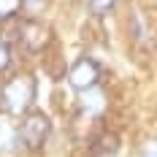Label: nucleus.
Listing matches in <instances>:
<instances>
[{
    "label": "nucleus",
    "instance_id": "nucleus-3",
    "mask_svg": "<svg viewBox=\"0 0 157 157\" xmlns=\"http://www.w3.org/2000/svg\"><path fill=\"white\" fill-rule=\"evenodd\" d=\"M16 41H19V46L25 52L38 54L52 44V27L46 22H41V19H25L16 27Z\"/></svg>",
    "mask_w": 157,
    "mask_h": 157
},
{
    "label": "nucleus",
    "instance_id": "nucleus-10",
    "mask_svg": "<svg viewBox=\"0 0 157 157\" xmlns=\"http://www.w3.org/2000/svg\"><path fill=\"white\" fill-rule=\"evenodd\" d=\"M44 0H25V6H30V8H35V6H41Z\"/></svg>",
    "mask_w": 157,
    "mask_h": 157
},
{
    "label": "nucleus",
    "instance_id": "nucleus-4",
    "mask_svg": "<svg viewBox=\"0 0 157 157\" xmlns=\"http://www.w3.org/2000/svg\"><path fill=\"white\" fill-rule=\"evenodd\" d=\"M100 81V65L95 63L92 57H81L71 65L68 71V84L78 90V92H87V90H95Z\"/></svg>",
    "mask_w": 157,
    "mask_h": 157
},
{
    "label": "nucleus",
    "instance_id": "nucleus-1",
    "mask_svg": "<svg viewBox=\"0 0 157 157\" xmlns=\"http://www.w3.org/2000/svg\"><path fill=\"white\" fill-rule=\"evenodd\" d=\"M35 100V78L27 73H19V76L8 78L0 90V103L6 106L8 114H27Z\"/></svg>",
    "mask_w": 157,
    "mask_h": 157
},
{
    "label": "nucleus",
    "instance_id": "nucleus-7",
    "mask_svg": "<svg viewBox=\"0 0 157 157\" xmlns=\"http://www.w3.org/2000/svg\"><path fill=\"white\" fill-rule=\"evenodd\" d=\"M22 6H25V0H0V22L16 16L22 11Z\"/></svg>",
    "mask_w": 157,
    "mask_h": 157
},
{
    "label": "nucleus",
    "instance_id": "nucleus-6",
    "mask_svg": "<svg viewBox=\"0 0 157 157\" xmlns=\"http://www.w3.org/2000/svg\"><path fill=\"white\" fill-rule=\"evenodd\" d=\"M106 106V100H103V95L98 92V87L95 90H87L84 92V100H81V109L87 111V114H100Z\"/></svg>",
    "mask_w": 157,
    "mask_h": 157
},
{
    "label": "nucleus",
    "instance_id": "nucleus-9",
    "mask_svg": "<svg viewBox=\"0 0 157 157\" xmlns=\"http://www.w3.org/2000/svg\"><path fill=\"white\" fill-rule=\"evenodd\" d=\"M117 6V0H92V8L98 11V14H106V11H111Z\"/></svg>",
    "mask_w": 157,
    "mask_h": 157
},
{
    "label": "nucleus",
    "instance_id": "nucleus-8",
    "mask_svg": "<svg viewBox=\"0 0 157 157\" xmlns=\"http://www.w3.org/2000/svg\"><path fill=\"white\" fill-rule=\"evenodd\" d=\"M11 65V44L6 38H0V73Z\"/></svg>",
    "mask_w": 157,
    "mask_h": 157
},
{
    "label": "nucleus",
    "instance_id": "nucleus-2",
    "mask_svg": "<svg viewBox=\"0 0 157 157\" xmlns=\"http://www.w3.org/2000/svg\"><path fill=\"white\" fill-rule=\"evenodd\" d=\"M19 130V144H25L27 149H41L46 144L49 133H52V119H49L44 111H27L22 125L16 127Z\"/></svg>",
    "mask_w": 157,
    "mask_h": 157
},
{
    "label": "nucleus",
    "instance_id": "nucleus-5",
    "mask_svg": "<svg viewBox=\"0 0 157 157\" xmlns=\"http://www.w3.org/2000/svg\"><path fill=\"white\" fill-rule=\"evenodd\" d=\"M117 149H119V136L111 133V130H106V133H100V136L92 141L90 157H114Z\"/></svg>",
    "mask_w": 157,
    "mask_h": 157
}]
</instances>
